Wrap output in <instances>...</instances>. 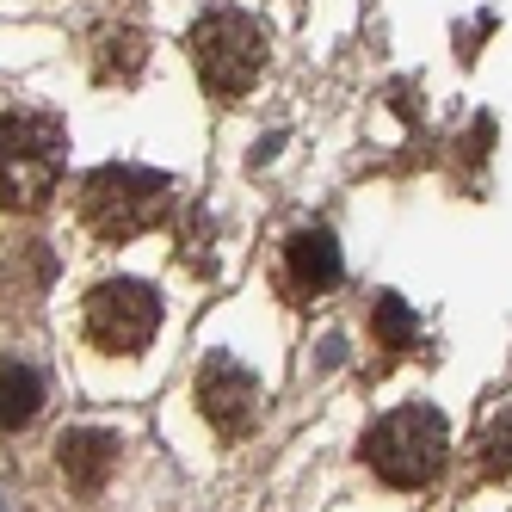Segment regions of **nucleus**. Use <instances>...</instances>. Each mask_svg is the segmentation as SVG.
<instances>
[{
  "mask_svg": "<svg viewBox=\"0 0 512 512\" xmlns=\"http://www.w3.org/2000/svg\"><path fill=\"white\" fill-rule=\"evenodd\" d=\"M68 130L50 112H0V204L44 210L62 186Z\"/></svg>",
  "mask_w": 512,
  "mask_h": 512,
  "instance_id": "f257e3e1",
  "label": "nucleus"
},
{
  "mask_svg": "<svg viewBox=\"0 0 512 512\" xmlns=\"http://www.w3.org/2000/svg\"><path fill=\"white\" fill-rule=\"evenodd\" d=\"M451 457V426L426 401H408V408L383 414L371 432H364V463H371L389 488H426Z\"/></svg>",
  "mask_w": 512,
  "mask_h": 512,
  "instance_id": "f03ea898",
  "label": "nucleus"
},
{
  "mask_svg": "<svg viewBox=\"0 0 512 512\" xmlns=\"http://www.w3.org/2000/svg\"><path fill=\"white\" fill-rule=\"evenodd\" d=\"M173 204V186H167V173L155 167H99L81 179V216H87V229L105 235V241H136V235H149L161 216Z\"/></svg>",
  "mask_w": 512,
  "mask_h": 512,
  "instance_id": "7ed1b4c3",
  "label": "nucleus"
},
{
  "mask_svg": "<svg viewBox=\"0 0 512 512\" xmlns=\"http://www.w3.org/2000/svg\"><path fill=\"white\" fill-rule=\"evenodd\" d=\"M192 62L210 99H241L266 68V31L241 7H210L192 25Z\"/></svg>",
  "mask_w": 512,
  "mask_h": 512,
  "instance_id": "20e7f679",
  "label": "nucleus"
},
{
  "mask_svg": "<svg viewBox=\"0 0 512 512\" xmlns=\"http://www.w3.org/2000/svg\"><path fill=\"white\" fill-rule=\"evenodd\" d=\"M155 327H161V297L149 284H136V278H112V284H99L93 297H87V340L99 352H142L155 340Z\"/></svg>",
  "mask_w": 512,
  "mask_h": 512,
  "instance_id": "39448f33",
  "label": "nucleus"
},
{
  "mask_svg": "<svg viewBox=\"0 0 512 512\" xmlns=\"http://www.w3.org/2000/svg\"><path fill=\"white\" fill-rule=\"evenodd\" d=\"M198 408H204V420L223 432V438H247L253 432V414H260V383L247 377V364L210 358L204 371H198Z\"/></svg>",
  "mask_w": 512,
  "mask_h": 512,
  "instance_id": "423d86ee",
  "label": "nucleus"
},
{
  "mask_svg": "<svg viewBox=\"0 0 512 512\" xmlns=\"http://www.w3.org/2000/svg\"><path fill=\"white\" fill-rule=\"evenodd\" d=\"M284 272H290V290L297 297H321V290L340 284V247L327 229H297L284 247Z\"/></svg>",
  "mask_w": 512,
  "mask_h": 512,
  "instance_id": "0eeeda50",
  "label": "nucleus"
},
{
  "mask_svg": "<svg viewBox=\"0 0 512 512\" xmlns=\"http://www.w3.org/2000/svg\"><path fill=\"white\" fill-rule=\"evenodd\" d=\"M56 463H62V475H68L81 494H99L105 475H112V463H118V438H112V432H62Z\"/></svg>",
  "mask_w": 512,
  "mask_h": 512,
  "instance_id": "6e6552de",
  "label": "nucleus"
},
{
  "mask_svg": "<svg viewBox=\"0 0 512 512\" xmlns=\"http://www.w3.org/2000/svg\"><path fill=\"white\" fill-rule=\"evenodd\" d=\"M38 408H44V377L31 371V364L7 358V364H0V432L31 426V420H38Z\"/></svg>",
  "mask_w": 512,
  "mask_h": 512,
  "instance_id": "1a4fd4ad",
  "label": "nucleus"
},
{
  "mask_svg": "<svg viewBox=\"0 0 512 512\" xmlns=\"http://www.w3.org/2000/svg\"><path fill=\"white\" fill-rule=\"evenodd\" d=\"M371 321H377V340H383L389 352H401V346H414V334H420V327H414V315L401 309V297H383V303L371 309Z\"/></svg>",
  "mask_w": 512,
  "mask_h": 512,
  "instance_id": "9d476101",
  "label": "nucleus"
},
{
  "mask_svg": "<svg viewBox=\"0 0 512 512\" xmlns=\"http://www.w3.org/2000/svg\"><path fill=\"white\" fill-rule=\"evenodd\" d=\"M482 475H512V408L482 432Z\"/></svg>",
  "mask_w": 512,
  "mask_h": 512,
  "instance_id": "9b49d317",
  "label": "nucleus"
}]
</instances>
